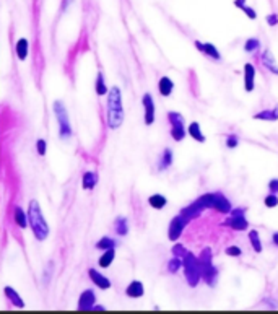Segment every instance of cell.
Returning <instances> with one entry per match:
<instances>
[{"label": "cell", "mask_w": 278, "mask_h": 314, "mask_svg": "<svg viewBox=\"0 0 278 314\" xmlns=\"http://www.w3.org/2000/svg\"><path fill=\"white\" fill-rule=\"evenodd\" d=\"M108 107H106V121L108 127L117 130L124 122V104H122V93L119 87H112L108 90Z\"/></svg>", "instance_id": "6da1fadb"}, {"label": "cell", "mask_w": 278, "mask_h": 314, "mask_svg": "<svg viewBox=\"0 0 278 314\" xmlns=\"http://www.w3.org/2000/svg\"><path fill=\"white\" fill-rule=\"evenodd\" d=\"M28 226L33 230V235L38 241H44L49 236V225L44 218V213L36 199H33L28 205Z\"/></svg>", "instance_id": "7a4b0ae2"}, {"label": "cell", "mask_w": 278, "mask_h": 314, "mask_svg": "<svg viewBox=\"0 0 278 314\" xmlns=\"http://www.w3.org/2000/svg\"><path fill=\"white\" fill-rule=\"evenodd\" d=\"M195 204L199 205L202 210H207V209H215L220 213H230L233 205L231 202L226 199V197L222 192H207L200 195L197 201H194Z\"/></svg>", "instance_id": "3957f363"}, {"label": "cell", "mask_w": 278, "mask_h": 314, "mask_svg": "<svg viewBox=\"0 0 278 314\" xmlns=\"http://www.w3.org/2000/svg\"><path fill=\"white\" fill-rule=\"evenodd\" d=\"M199 264H200L202 280L208 287L213 288L217 285V280H218V269L215 267V264H213V252H211L210 247L202 249V252L199 255Z\"/></svg>", "instance_id": "277c9868"}, {"label": "cell", "mask_w": 278, "mask_h": 314, "mask_svg": "<svg viewBox=\"0 0 278 314\" xmlns=\"http://www.w3.org/2000/svg\"><path fill=\"white\" fill-rule=\"evenodd\" d=\"M182 270H184V277L186 282L189 283L191 288H195L202 280V274H200V264H199V258L194 252L187 251L186 255L182 258Z\"/></svg>", "instance_id": "5b68a950"}, {"label": "cell", "mask_w": 278, "mask_h": 314, "mask_svg": "<svg viewBox=\"0 0 278 314\" xmlns=\"http://www.w3.org/2000/svg\"><path fill=\"white\" fill-rule=\"evenodd\" d=\"M52 111L57 118V124H59V135L60 138H70L72 137V124L69 119L67 107L64 106L62 101H54Z\"/></svg>", "instance_id": "8992f818"}, {"label": "cell", "mask_w": 278, "mask_h": 314, "mask_svg": "<svg viewBox=\"0 0 278 314\" xmlns=\"http://www.w3.org/2000/svg\"><path fill=\"white\" fill-rule=\"evenodd\" d=\"M168 121L171 124V137H173L174 142H182L187 135V129H186V121L184 116L177 111H169L168 112Z\"/></svg>", "instance_id": "52a82bcc"}, {"label": "cell", "mask_w": 278, "mask_h": 314, "mask_svg": "<svg viewBox=\"0 0 278 314\" xmlns=\"http://www.w3.org/2000/svg\"><path fill=\"white\" fill-rule=\"evenodd\" d=\"M228 215L230 217L223 221L225 226H230L234 231H246L249 228V220L246 218V209H241V207L231 209V212Z\"/></svg>", "instance_id": "ba28073f"}, {"label": "cell", "mask_w": 278, "mask_h": 314, "mask_svg": "<svg viewBox=\"0 0 278 314\" xmlns=\"http://www.w3.org/2000/svg\"><path fill=\"white\" fill-rule=\"evenodd\" d=\"M187 225H189V220H187L184 215H181V213L171 218L169 228H168V238H169V241H174V243H176L177 239L182 236V233H184V230H186Z\"/></svg>", "instance_id": "9c48e42d"}, {"label": "cell", "mask_w": 278, "mask_h": 314, "mask_svg": "<svg viewBox=\"0 0 278 314\" xmlns=\"http://www.w3.org/2000/svg\"><path fill=\"white\" fill-rule=\"evenodd\" d=\"M142 106H143V121L146 126H151L157 119V106H155V100L150 93H145L142 98Z\"/></svg>", "instance_id": "30bf717a"}, {"label": "cell", "mask_w": 278, "mask_h": 314, "mask_svg": "<svg viewBox=\"0 0 278 314\" xmlns=\"http://www.w3.org/2000/svg\"><path fill=\"white\" fill-rule=\"evenodd\" d=\"M195 49H197L199 52H202L203 55H207L208 59L211 61H222V54H220L218 47L211 43H202V41H195Z\"/></svg>", "instance_id": "8fae6325"}, {"label": "cell", "mask_w": 278, "mask_h": 314, "mask_svg": "<svg viewBox=\"0 0 278 314\" xmlns=\"http://www.w3.org/2000/svg\"><path fill=\"white\" fill-rule=\"evenodd\" d=\"M95 304H96V295H95V292L91 290V288H88V290L81 292L80 298H78V304H77V308H78L80 311H89V309H93Z\"/></svg>", "instance_id": "7c38bea8"}, {"label": "cell", "mask_w": 278, "mask_h": 314, "mask_svg": "<svg viewBox=\"0 0 278 314\" xmlns=\"http://www.w3.org/2000/svg\"><path fill=\"white\" fill-rule=\"evenodd\" d=\"M244 90L248 93H252L256 90V67L251 62L244 65Z\"/></svg>", "instance_id": "4fadbf2b"}, {"label": "cell", "mask_w": 278, "mask_h": 314, "mask_svg": "<svg viewBox=\"0 0 278 314\" xmlns=\"http://www.w3.org/2000/svg\"><path fill=\"white\" fill-rule=\"evenodd\" d=\"M88 277L93 282V285L98 287V288H101V290H109L111 288V280L106 275H103L101 272H98L96 269H89Z\"/></svg>", "instance_id": "5bb4252c"}, {"label": "cell", "mask_w": 278, "mask_h": 314, "mask_svg": "<svg viewBox=\"0 0 278 314\" xmlns=\"http://www.w3.org/2000/svg\"><path fill=\"white\" fill-rule=\"evenodd\" d=\"M126 295L129 296V298H142V296L145 295V287L143 283L140 282V280H134V282H130L126 288Z\"/></svg>", "instance_id": "9a60e30c"}, {"label": "cell", "mask_w": 278, "mask_h": 314, "mask_svg": "<svg viewBox=\"0 0 278 314\" xmlns=\"http://www.w3.org/2000/svg\"><path fill=\"white\" fill-rule=\"evenodd\" d=\"M260 61H262L264 67L268 72H272L273 75H278V64H276V61H275V57H273L270 49H265V51L262 52V57H260Z\"/></svg>", "instance_id": "2e32d148"}, {"label": "cell", "mask_w": 278, "mask_h": 314, "mask_svg": "<svg viewBox=\"0 0 278 314\" xmlns=\"http://www.w3.org/2000/svg\"><path fill=\"white\" fill-rule=\"evenodd\" d=\"M187 134H189V137H192L195 142H199V144L207 142V137L202 132V127H200L199 122H191L189 127H187Z\"/></svg>", "instance_id": "e0dca14e"}, {"label": "cell", "mask_w": 278, "mask_h": 314, "mask_svg": "<svg viewBox=\"0 0 278 314\" xmlns=\"http://www.w3.org/2000/svg\"><path fill=\"white\" fill-rule=\"evenodd\" d=\"M4 295H5V298L13 304V306L21 308V309L24 308V301H23V298L18 295V292H16L15 288H12V287H5V288H4Z\"/></svg>", "instance_id": "ac0fdd59"}, {"label": "cell", "mask_w": 278, "mask_h": 314, "mask_svg": "<svg viewBox=\"0 0 278 314\" xmlns=\"http://www.w3.org/2000/svg\"><path fill=\"white\" fill-rule=\"evenodd\" d=\"M15 51H16V55H18L20 61H26L28 55H29V41L26 38H20L18 41H16Z\"/></svg>", "instance_id": "d6986e66"}, {"label": "cell", "mask_w": 278, "mask_h": 314, "mask_svg": "<svg viewBox=\"0 0 278 314\" xmlns=\"http://www.w3.org/2000/svg\"><path fill=\"white\" fill-rule=\"evenodd\" d=\"M174 161V155L171 148H165L160 156V161H158V169L160 171H166L168 168H171V164Z\"/></svg>", "instance_id": "ffe728a7"}, {"label": "cell", "mask_w": 278, "mask_h": 314, "mask_svg": "<svg viewBox=\"0 0 278 314\" xmlns=\"http://www.w3.org/2000/svg\"><path fill=\"white\" fill-rule=\"evenodd\" d=\"M254 119L256 121H268V122H275L278 121V104L272 109H262L259 111L257 114H254Z\"/></svg>", "instance_id": "44dd1931"}, {"label": "cell", "mask_w": 278, "mask_h": 314, "mask_svg": "<svg viewBox=\"0 0 278 314\" xmlns=\"http://www.w3.org/2000/svg\"><path fill=\"white\" fill-rule=\"evenodd\" d=\"M96 184H98V176L95 171L83 173V176H81V187H83L85 191H93Z\"/></svg>", "instance_id": "7402d4cb"}, {"label": "cell", "mask_w": 278, "mask_h": 314, "mask_svg": "<svg viewBox=\"0 0 278 314\" xmlns=\"http://www.w3.org/2000/svg\"><path fill=\"white\" fill-rule=\"evenodd\" d=\"M173 90H174V81L171 80L169 77H161L160 81H158V92L161 96H171V93H173Z\"/></svg>", "instance_id": "603a6c76"}, {"label": "cell", "mask_w": 278, "mask_h": 314, "mask_svg": "<svg viewBox=\"0 0 278 314\" xmlns=\"http://www.w3.org/2000/svg\"><path fill=\"white\" fill-rule=\"evenodd\" d=\"M13 221L16 223V226L24 230L28 226V213L24 212L21 207H15L13 209Z\"/></svg>", "instance_id": "cb8c5ba5"}, {"label": "cell", "mask_w": 278, "mask_h": 314, "mask_svg": "<svg viewBox=\"0 0 278 314\" xmlns=\"http://www.w3.org/2000/svg\"><path fill=\"white\" fill-rule=\"evenodd\" d=\"M202 212H203V210L199 207V205L195 204V202H192V204H189V205H187V207H184V209L181 210V215H184V217L191 221V220L199 218L200 215H202Z\"/></svg>", "instance_id": "d4e9b609"}, {"label": "cell", "mask_w": 278, "mask_h": 314, "mask_svg": "<svg viewBox=\"0 0 278 314\" xmlns=\"http://www.w3.org/2000/svg\"><path fill=\"white\" fill-rule=\"evenodd\" d=\"M148 205L155 210H163L168 205V199L163 194H153L148 197Z\"/></svg>", "instance_id": "484cf974"}, {"label": "cell", "mask_w": 278, "mask_h": 314, "mask_svg": "<svg viewBox=\"0 0 278 314\" xmlns=\"http://www.w3.org/2000/svg\"><path fill=\"white\" fill-rule=\"evenodd\" d=\"M248 238H249V243H251V246H252V249H254L257 254L262 252L264 246H262V241H260L259 231H257V230H251L249 233H248Z\"/></svg>", "instance_id": "4316f807"}, {"label": "cell", "mask_w": 278, "mask_h": 314, "mask_svg": "<svg viewBox=\"0 0 278 314\" xmlns=\"http://www.w3.org/2000/svg\"><path fill=\"white\" fill-rule=\"evenodd\" d=\"M114 259H116V249H108V251H103L98 264H100L101 269H108V267H111Z\"/></svg>", "instance_id": "83f0119b"}, {"label": "cell", "mask_w": 278, "mask_h": 314, "mask_svg": "<svg viewBox=\"0 0 278 314\" xmlns=\"http://www.w3.org/2000/svg\"><path fill=\"white\" fill-rule=\"evenodd\" d=\"M114 230H116L117 236H127L129 235V221L126 217H117L114 221Z\"/></svg>", "instance_id": "f1b7e54d"}, {"label": "cell", "mask_w": 278, "mask_h": 314, "mask_svg": "<svg viewBox=\"0 0 278 314\" xmlns=\"http://www.w3.org/2000/svg\"><path fill=\"white\" fill-rule=\"evenodd\" d=\"M95 90H96V95H100V96L108 95V87H106V78H104V73H103V72H98Z\"/></svg>", "instance_id": "f546056e"}, {"label": "cell", "mask_w": 278, "mask_h": 314, "mask_svg": "<svg viewBox=\"0 0 278 314\" xmlns=\"http://www.w3.org/2000/svg\"><path fill=\"white\" fill-rule=\"evenodd\" d=\"M96 249L100 251H108V249H116V241L109 236H103L100 241L96 243Z\"/></svg>", "instance_id": "4dcf8cb0"}, {"label": "cell", "mask_w": 278, "mask_h": 314, "mask_svg": "<svg viewBox=\"0 0 278 314\" xmlns=\"http://www.w3.org/2000/svg\"><path fill=\"white\" fill-rule=\"evenodd\" d=\"M260 49V41L257 38H249L246 43H244V51L248 54H254Z\"/></svg>", "instance_id": "1f68e13d"}, {"label": "cell", "mask_w": 278, "mask_h": 314, "mask_svg": "<svg viewBox=\"0 0 278 314\" xmlns=\"http://www.w3.org/2000/svg\"><path fill=\"white\" fill-rule=\"evenodd\" d=\"M181 269H182V259L173 255V259L168 262V272H169V274H177V272L181 270Z\"/></svg>", "instance_id": "d6a6232c"}, {"label": "cell", "mask_w": 278, "mask_h": 314, "mask_svg": "<svg viewBox=\"0 0 278 314\" xmlns=\"http://www.w3.org/2000/svg\"><path fill=\"white\" fill-rule=\"evenodd\" d=\"M264 204H265V207H268V209L278 207V194L268 192V194L265 195V199H264Z\"/></svg>", "instance_id": "836d02e7"}, {"label": "cell", "mask_w": 278, "mask_h": 314, "mask_svg": "<svg viewBox=\"0 0 278 314\" xmlns=\"http://www.w3.org/2000/svg\"><path fill=\"white\" fill-rule=\"evenodd\" d=\"M171 252H173V255H176V258H184L186 255V252H187V249H186V246L184 244H179V243H176L174 246H173V249H171Z\"/></svg>", "instance_id": "e575fe53"}, {"label": "cell", "mask_w": 278, "mask_h": 314, "mask_svg": "<svg viewBox=\"0 0 278 314\" xmlns=\"http://www.w3.org/2000/svg\"><path fill=\"white\" fill-rule=\"evenodd\" d=\"M225 252L226 255H230V258H239V255H242V249L239 246H228Z\"/></svg>", "instance_id": "d590c367"}, {"label": "cell", "mask_w": 278, "mask_h": 314, "mask_svg": "<svg viewBox=\"0 0 278 314\" xmlns=\"http://www.w3.org/2000/svg\"><path fill=\"white\" fill-rule=\"evenodd\" d=\"M239 145V137L236 134H230L226 137V147L228 148H236Z\"/></svg>", "instance_id": "8d00e7d4"}, {"label": "cell", "mask_w": 278, "mask_h": 314, "mask_svg": "<svg viewBox=\"0 0 278 314\" xmlns=\"http://www.w3.org/2000/svg\"><path fill=\"white\" fill-rule=\"evenodd\" d=\"M36 150H38V153L41 156L46 155V152H47V142H46L44 138H39L38 142H36Z\"/></svg>", "instance_id": "74e56055"}, {"label": "cell", "mask_w": 278, "mask_h": 314, "mask_svg": "<svg viewBox=\"0 0 278 314\" xmlns=\"http://www.w3.org/2000/svg\"><path fill=\"white\" fill-rule=\"evenodd\" d=\"M241 10H242L244 13H246V16H248L249 20H256V18H257V12H256V10H254V8H252V7L246 5V7H242Z\"/></svg>", "instance_id": "f35d334b"}, {"label": "cell", "mask_w": 278, "mask_h": 314, "mask_svg": "<svg viewBox=\"0 0 278 314\" xmlns=\"http://www.w3.org/2000/svg\"><path fill=\"white\" fill-rule=\"evenodd\" d=\"M268 191L272 194H278V178H273L268 181Z\"/></svg>", "instance_id": "ab89813d"}, {"label": "cell", "mask_w": 278, "mask_h": 314, "mask_svg": "<svg viewBox=\"0 0 278 314\" xmlns=\"http://www.w3.org/2000/svg\"><path fill=\"white\" fill-rule=\"evenodd\" d=\"M267 23L270 24V26H276L278 24V15L276 13H270V15H267Z\"/></svg>", "instance_id": "60d3db41"}, {"label": "cell", "mask_w": 278, "mask_h": 314, "mask_svg": "<svg viewBox=\"0 0 278 314\" xmlns=\"http://www.w3.org/2000/svg\"><path fill=\"white\" fill-rule=\"evenodd\" d=\"M234 7H238V8L246 7V0H234Z\"/></svg>", "instance_id": "b9f144b4"}, {"label": "cell", "mask_w": 278, "mask_h": 314, "mask_svg": "<svg viewBox=\"0 0 278 314\" xmlns=\"http://www.w3.org/2000/svg\"><path fill=\"white\" fill-rule=\"evenodd\" d=\"M272 241H273V244L278 247V231H275V233L272 235Z\"/></svg>", "instance_id": "7bdbcfd3"}]
</instances>
